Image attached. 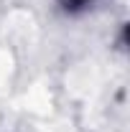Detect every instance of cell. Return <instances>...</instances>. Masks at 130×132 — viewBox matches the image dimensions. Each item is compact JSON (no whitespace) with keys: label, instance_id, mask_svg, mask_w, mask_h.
I'll use <instances>...</instances> for the list:
<instances>
[{"label":"cell","instance_id":"6da1fadb","mask_svg":"<svg viewBox=\"0 0 130 132\" xmlns=\"http://www.w3.org/2000/svg\"><path fill=\"white\" fill-rule=\"evenodd\" d=\"M74 3H84V0H74Z\"/></svg>","mask_w":130,"mask_h":132}]
</instances>
